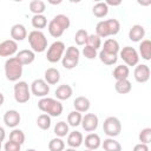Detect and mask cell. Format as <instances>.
Here are the masks:
<instances>
[{
	"mask_svg": "<svg viewBox=\"0 0 151 151\" xmlns=\"http://www.w3.org/2000/svg\"><path fill=\"white\" fill-rule=\"evenodd\" d=\"M38 107L41 112L48 114L50 117H59L63 113V104L54 98H41L38 101Z\"/></svg>",
	"mask_w": 151,
	"mask_h": 151,
	"instance_id": "obj_1",
	"label": "cell"
},
{
	"mask_svg": "<svg viewBox=\"0 0 151 151\" xmlns=\"http://www.w3.org/2000/svg\"><path fill=\"white\" fill-rule=\"evenodd\" d=\"M5 76L9 81H18L22 76V65L15 57H11L5 61Z\"/></svg>",
	"mask_w": 151,
	"mask_h": 151,
	"instance_id": "obj_2",
	"label": "cell"
},
{
	"mask_svg": "<svg viewBox=\"0 0 151 151\" xmlns=\"http://www.w3.org/2000/svg\"><path fill=\"white\" fill-rule=\"evenodd\" d=\"M28 42L33 52L41 53L47 48V38L46 35L38 29H34L28 33Z\"/></svg>",
	"mask_w": 151,
	"mask_h": 151,
	"instance_id": "obj_3",
	"label": "cell"
},
{
	"mask_svg": "<svg viewBox=\"0 0 151 151\" xmlns=\"http://www.w3.org/2000/svg\"><path fill=\"white\" fill-rule=\"evenodd\" d=\"M79 57H80V51L78 50V47L68 46L65 51V54L61 58L63 67H65L66 70L74 68L79 63Z\"/></svg>",
	"mask_w": 151,
	"mask_h": 151,
	"instance_id": "obj_4",
	"label": "cell"
},
{
	"mask_svg": "<svg viewBox=\"0 0 151 151\" xmlns=\"http://www.w3.org/2000/svg\"><path fill=\"white\" fill-rule=\"evenodd\" d=\"M103 130H104V133L110 138L117 137L122 132V123L117 117H112V116L107 117L104 120Z\"/></svg>",
	"mask_w": 151,
	"mask_h": 151,
	"instance_id": "obj_5",
	"label": "cell"
},
{
	"mask_svg": "<svg viewBox=\"0 0 151 151\" xmlns=\"http://www.w3.org/2000/svg\"><path fill=\"white\" fill-rule=\"evenodd\" d=\"M13 91H14V99L19 104H25L31 98V91L26 81H17Z\"/></svg>",
	"mask_w": 151,
	"mask_h": 151,
	"instance_id": "obj_6",
	"label": "cell"
},
{
	"mask_svg": "<svg viewBox=\"0 0 151 151\" xmlns=\"http://www.w3.org/2000/svg\"><path fill=\"white\" fill-rule=\"evenodd\" d=\"M65 44L63 42V41H54L50 47H48V50H47V53H46V59L50 61V63H52V64H54V63H58L61 58H63V55H64V53H65Z\"/></svg>",
	"mask_w": 151,
	"mask_h": 151,
	"instance_id": "obj_7",
	"label": "cell"
},
{
	"mask_svg": "<svg viewBox=\"0 0 151 151\" xmlns=\"http://www.w3.org/2000/svg\"><path fill=\"white\" fill-rule=\"evenodd\" d=\"M119 55L127 67L129 66H136L139 63V54H138L137 50L131 47V46L123 47V50L119 51Z\"/></svg>",
	"mask_w": 151,
	"mask_h": 151,
	"instance_id": "obj_8",
	"label": "cell"
},
{
	"mask_svg": "<svg viewBox=\"0 0 151 151\" xmlns=\"http://www.w3.org/2000/svg\"><path fill=\"white\" fill-rule=\"evenodd\" d=\"M31 92L35 97H46L50 93V85L44 79H35L31 84Z\"/></svg>",
	"mask_w": 151,
	"mask_h": 151,
	"instance_id": "obj_9",
	"label": "cell"
},
{
	"mask_svg": "<svg viewBox=\"0 0 151 151\" xmlns=\"http://www.w3.org/2000/svg\"><path fill=\"white\" fill-rule=\"evenodd\" d=\"M18 52V42L12 40V39H7L4 40L2 42H0V57H12L13 54H15Z\"/></svg>",
	"mask_w": 151,
	"mask_h": 151,
	"instance_id": "obj_10",
	"label": "cell"
},
{
	"mask_svg": "<svg viewBox=\"0 0 151 151\" xmlns=\"http://www.w3.org/2000/svg\"><path fill=\"white\" fill-rule=\"evenodd\" d=\"M81 126L86 132H93L99 124V119L94 113H86L81 118Z\"/></svg>",
	"mask_w": 151,
	"mask_h": 151,
	"instance_id": "obj_11",
	"label": "cell"
},
{
	"mask_svg": "<svg viewBox=\"0 0 151 151\" xmlns=\"http://www.w3.org/2000/svg\"><path fill=\"white\" fill-rule=\"evenodd\" d=\"M133 77L136 79V81L143 84L146 83L150 79V67L145 64H138L134 67V72H133Z\"/></svg>",
	"mask_w": 151,
	"mask_h": 151,
	"instance_id": "obj_12",
	"label": "cell"
},
{
	"mask_svg": "<svg viewBox=\"0 0 151 151\" xmlns=\"http://www.w3.org/2000/svg\"><path fill=\"white\" fill-rule=\"evenodd\" d=\"M20 119H21L20 113L17 110H8L4 114V123L6 124V126L12 129H15L19 125Z\"/></svg>",
	"mask_w": 151,
	"mask_h": 151,
	"instance_id": "obj_13",
	"label": "cell"
},
{
	"mask_svg": "<svg viewBox=\"0 0 151 151\" xmlns=\"http://www.w3.org/2000/svg\"><path fill=\"white\" fill-rule=\"evenodd\" d=\"M11 38L14 41H22L27 38V29L21 24H15L11 28Z\"/></svg>",
	"mask_w": 151,
	"mask_h": 151,
	"instance_id": "obj_14",
	"label": "cell"
},
{
	"mask_svg": "<svg viewBox=\"0 0 151 151\" xmlns=\"http://www.w3.org/2000/svg\"><path fill=\"white\" fill-rule=\"evenodd\" d=\"M15 58L19 60V63L24 66V65H29L34 61L35 59V53L32 51V50H21L17 53Z\"/></svg>",
	"mask_w": 151,
	"mask_h": 151,
	"instance_id": "obj_15",
	"label": "cell"
},
{
	"mask_svg": "<svg viewBox=\"0 0 151 151\" xmlns=\"http://www.w3.org/2000/svg\"><path fill=\"white\" fill-rule=\"evenodd\" d=\"M145 35V28L142 25H133L129 31V39L131 41H142Z\"/></svg>",
	"mask_w": 151,
	"mask_h": 151,
	"instance_id": "obj_16",
	"label": "cell"
},
{
	"mask_svg": "<svg viewBox=\"0 0 151 151\" xmlns=\"http://www.w3.org/2000/svg\"><path fill=\"white\" fill-rule=\"evenodd\" d=\"M83 143H85V146H86V149H88V150H92V151L97 150V149H98V147L101 145V140H100V137H99L97 133H93V132L88 133V134L85 137V140H84Z\"/></svg>",
	"mask_w": 151,
	"mask_h": 151,
	"instance_id": "obj_17",
	"label": "cell"
},
{
	"mask_svg": "<svg viewBox=\"0 0 151 151\" xmlns=\"http://www.w3.org/2000/svg\"><path fill=\"white\" fill-rule=\"evenodd\" d=\"M55 93V97L59 99V100H66L68 98H71V96L73 94V90L70 85L67 84H63V85H59L57 87V90L54 91Z\"/></svg>",
	"mask_w": 151,
	"mask_h": 151,
	"instance_id": "obj_18",
	"label": "cell"
},
{
	"mask_svg": "<svg viewBox=\"0 0 151 151\" xmlns=\"http://www.w3.org/2000/svg\"><path fill=\"white\" fill-rule=\"evenodd\" d=\"M73 106H74V110L80 112V113H84V112H87L90 110V106H91V103L90 100L86 98V97H77L74 100H73Z\"/></svg>",
	"mask_w": 151,
	"mask_h": 151,
	"instance_id": "obj_19",
	"label": "cell"
},
{
	"mask_svg": "<svg viewBox=\"0 0 151 151\" xmlns=\"http://www.w3.org/2000/svg\"><path fill=\"white\" fill-rule=\"evenodd\" d=\"M83 142H84V137L79 131H72L67 136V144L70 147L77 149L83 144Z\"/></svg>",
	"mask_w": 151,
	"mask_h": 151,
	"instance_id": "obj_20",
	"label": "cell"
},
{
	"mask_svg": "<svg viewBox=\"0 0 151 151\" xmlns=\"http://www.w3.org/2000/svg\"><path fill=\"white\" fill-rule=\"evenodd\" d=\"M44 77H45L44 80L48 85H55L60 80V72L57 68H54V67H50V68H47L45 71Z\"/></svg>",
	"mask_w": 151,
	"mask_h": 151,
	"instance_id": "obj_21",
	"label": "cell"
},
{
	"mask_svg": "<svg viewBox=\"0 0 151 151\" xmlns=\"http://www.w3.org/2000/svg\"><path fill=\"white\" fill-rule=\"evenodd\" d=\"M101 51L106 52V53H111V54H116L118 55L120 48H119V42L113 39V38H110V39H106L105 42H104V46L101 48Z\"/></svg>",
	"mask_w": 151,
	"mask_h": 151,
	"instance_id": "obj_22",
	"label": "cell"
},
{
	"mask_svg": "<svg viewBox=\"0 0 151 151\" xmlns=\"http://www.w3.org/2000/svg\"><path fill=\"white\" fill-rule=\"evenodd\" d=\"M129 74H130V70L126 65H118L116 66V68L113 70L112 72V76L116 80H124V79H127L129 78Z\"/></svg>",
	"mask_w": 151,
	"mask_h": 151,
	"instance_id": "obj_23",
	"label": "cell"
},
{
	"mask_svg": "<svg viewBox=\"0 0 151 151\" xmlns=\"http://www.w3.org/2000/svg\"><path fill=\"white\" fill-rule=\"evenodd\" d=\"M139 54L144 60L151 59V41L149 39H144L139 44Z\"/></svg>",
	"mask_w": 151,
	"mask_h": 151,
	"instance_id": "obj_24",
	"label": "cell"
},
{
	"mask_svg": "<svg viewBox=\"0 0 151 151\" xmlns=\"http://www.w3.org/2000/svg\"><path fill=\"white\" fill-rule=\"evenodd\" d=\"M92 13H93V15L97 17V18H104V17H106L107 13H109V6H107L105 2H103V1L97 2V4L92 7Z\"/></svg>",
	"mask_w": 151,
	"mask_h": 151,
	"instance_id": "obj_25",
	"label": "cell"
},
{
	"mask_svg": "<svg viewBox=\"0 0 151 151\" xmlns=\"http://www.w3.org/2000/svg\"><path fill=\"white\" fill-rule=\"evenodd\" d=\"M114 90L119 93V94H126L132 90V85L129 81V79H124V80H117L114 84Z\"/></svg>",
	"mask_w": 151,
	"mask_h": 151,
	"instance_id": "obj_26",
	"label": "cell"
},
{
	"mask_svg": "<svg viewBox=\"0 0 151 151\" xmlns=\"http://www.w3.org/2000/svg\"><path fill=\"white\" fill-rule=\"evenodd\" d=\"M103 149L104 151H122V145L119 142H117L113 138H106L103 142Z\"/></svg>",
	"mask_w": 151,
	"mask_h": 151,
	"instance_id": "obj_27",
	"label": "cell"
},
{
	"mask_svg": "<svg viewBox=\"0 0 151 151\" xmlns=\"http://www.w3.org/2000/svg\"><path fill=\"white\" fill-rule=\"evenodd\" d=\"M45 9H46V5H45V2L41 1V0H32V1L29 2V11H31L34 15H37V14H42V13L45 12Z\"/></svg>",
	"mask_w": 151,
	"mask_h": 151,
	"instance_id": "obj_28",
	"label": "cell"
},
{
	"mask_svg": "<svg viewBox=\"0 0 151 151\" xmlns=\"http://www.w3.org/2000/svg\"><path fill=\"white\" fill-rule=\"evenodd\" d=\"M98 57H99L100 61H101L103 64L107 65V66H111V65L116 64L117 60H118V55L111 54V53H106V52H104V51H100Z\"/></svg>",
	"mask_w": 151,
	"mask_h": 151,
	"instance_id": "obj_29",
	"label": "cell"
},
{
	"mask_svg": "<svg viewBox=\"0 0 151 151\" xmlns=\"http://www.w3.org/2000/svg\"><path fill=\"white\" fill-rule=\"evenodd\" d=\"M32 26L34 28H38L41 29V28H45L47 26V19L44 14H37V15H33L32 17Z\"/></svg>",
	"mask_w": 151,
	"mask_h": 151,
	"instance_id": "obj_30",
	"label": "cell"
},
{
	"mask_svg": "<svg viewBox=\"0 0 151 151\" xmlns=\"http://www.w3.org/2000/svg\"><path fill=\"white\" fill-rule=\"evenodd\" d=\"M48 33L52 35V37H54V38H59V37H61L63 35V33L65 32L64 29H63V27L61 26H59L53 19L48 22Z\"/></svg>",
	"mask_w": 151,
	"mask_h": 151,
	"instance_id": "obj_31",
	"label": "cell"
},
{
	"mask_svg": "<svg viewBox=\"0 0 151 151\" xmlns=\"http://www.w3.org/2000/svg\"><path fill=\"white\" fill-rule=\"evenodd\" d=\"M25 133L24 131L19 130V129H13L12 132L9 133V140L19 144V145H22L25 143Z\"/></svg>",
	"mask_w": 151,
	"mask_h": 151,
	"instance_id": "obj_32",
	"label": "cell"
},
{
	"mask_svg": "<svg viewBox=\"0 0 151 151\" xmlns=\"http://www.w3.org/2000/svg\"><path fill=\"white\" fill-rule=\"evenodd\" d=\"M81 118H83L81 113L74 110V111H71V112L68 113V116H67V123H68L70 126L76 127V126L80 125V123H81Z\"/></svg>",
	"mask_w": 151,
	"mask_h": 151,
	"instance_id": "obj_33",
	"label": "cell"
},
{
	"mask_svg": "<svg viewBox=\"0 0 151 151\" xmlns=\"http://www.w3.org/2000/svg\"><path fill=\"white\" fill-rule=\"evenodd\" d=\"M105 21H106L109 35H116L120 31V22L117 19H107Z\"/></svg>",
	"mask_w": 151,
	"mask_h": 151,
	"instance_id": "obj_34",
	"label": "cell"
},
{
	"mask_svg": "<svg viewBox=\"0 0 151 151\" xmlns=\"http://www.w3.org/2000/svg\"><path fill=\"white\" fill-rule=\"evenodd\" d=\"M48 150L50 151H64L65 150V142L59 137L53 138L48 143Z\"/></svg>",
	"mask_w": 151,
	"mask_h": 151,
	"instance_id": "obj_35",
	"label": "cell"
},
{
	"mask_svg": "<svg viewBox=\"0 0 151 151\" xmlns=\"http://www.w3.org/2000/svg\"><path fill=\"white\" fill-rule=\"evenodd\" d=\"M54 133L59 138L65 137L66 134H68V124L66 122H63V120L57 123L55 126H54Z\"/></svg>",
	"mask_w": 151,
	"mask_h": 151,
	"instance_id": "obj_36",
	"label": "cell"
},
{
	"mask_svg": "<svg viewBox=\"0 0 151 151\" xmlns=\"http://www.w3.org/2000/svg\"><path fill=\"white\" fill-rule=\"evenodd\" d=\"M51 117L46 113H42L40 114L38 118H37V125L41 129V130H48L51 127Z\"/></svg>",
	"mask_w": 151,
	"mask_h": 151,
	"instance_id": "obj_37",
	"label": "cell"
},
{
	"mask_svg": "<svg viewBox=\"0 0 151 151\" xmlns=\"http://www.w3.org/2000/svg\"><path fill=\"white\" fill-rule=\"evenodd\" d=\"M87 37H88V33L86 29L84 28H80L76 32V35H74V41L77 45L79 46H83L86 44V40H87Z\"/></svg>",
	"mask_w": 151,
	"mask_h": 151,
	"instance_id": "obj_38",
	"label": "cell"
},
{
	"mask_svg": "<svg viewBox=\"0 0 151 151\" xmlns=\"http://www.w3.org/2000/svg\"><path fill=\"white\" fill-rule=\"evenodd\" d=\"M53 20H54L59 26H61L64 31H66V29L70 27V25H71L70 18H68L67 15H65V14H57V15L53 18Z\"/></svg>",
	"mask_w": 151,
	"mask_h": 151,
	"instance_id": "obj_39",
	"label": "cell"
},
{
	"mask_svg": "<svg viewBox=\"0 0 151 151\" xmlns=\"http://www.w3.org/2000/svg\"><path fill=\"white\" fill-rule=\"evenodd\" d=\"M86 46H90L94 50H98L101 46V39L97 34H88L87 40H86Z\"/></svg>",
	"mask_w": 151,
	"mask_h": 151,
	"instance_id": "obj_40",
	"label": "cell"
},
{
	"mask_svg": "<svg viewBox=\"0 0 151 151\" xmlns=\"http://www.w3.org/2000/svg\"><path fill=\"white\" fill-rule=\"evenodd\" d=\"M96 34L101 39V38H106L109 37V31H107V26H106V21L101 20L97 24L96 26Z\"/></svg>",
	"mask_w": 151,
	"mask_h": 151,
	"instance_id": "obj_41",
	"label": "cell"
},
{
	"mask_svg": "<svg viewBox=\"0 0 151 151\" xmlns=\"http://www.w3.org/2000/svg\"><path fill=\"white\" fill-rule=\"evenodd\" d=\"M139 142L143 144H149L151 140V129L150 127H145L139 132Z\"/></svg>",
	"mask_w": 151,
	"mask_h": 151,
	"instance_id": "obj_42",
	"label": "cell"
},
{
	"mask_svg": "<svg viewBox=\"0 0 151 151\" xmlns=\"http://www.w3.org/2000/svg\"><path fill=\"white\" fill-rule=\"evenodd\" d=\"M81 53H83V55H84L85 58H87V59H94V58L97 57V50H94V48H92V47H90V46H86V45H85V47L83 48Z\"/></svg>",
	"mask_w": 151,
	"mask_h": 151,
	"instance_id": "obj_43",
	"label": "cell"
},
{
	"mask_svg": "<svg viewBox=\"0 0 151 151\" xmlns=\"http://www.w3.org/2000/svg\"><path fill=\"white\" fill-rule=\"evenodd\" d=\"M4 147H5V151H20L21 145L17 144V143H14L12 140H8V142H6Z\"/></svg>",
	"mask_w": 151,
	"mask_h": 151,
	"instance_id": "obj_44",
	"label": "cell"
},
{
	"mask_svg": "<svg viewBox=\"0 0 151 151\" xmlns=\"http://www.w3.org/2000/svg\"><path fill=\"white\" fill-rule=\"evenodd\" d=\"M132 151H149V146H147V144L139 143V144H136L133 146V150Z\"/></svg>",
	"mask_w": 151,
	"mask_h": 151,
	"instance_id": "obj_45",
	"label": "cell"
},
{
	"mask_svg": "<svg viewBox=\"0 0 151 151\" xmlns=\"http://www.w3.org/2000/svg\"><path fill=\"white\" fill-rule=\"evenodd\" d=\"M105 4L109 6H119L120 4H122V1H111V0H107V1H105Z\"/></svg>",
	"mask_w": 151,
	"mask_h": 151,
	"instance_id": "obj_46",
	"label": "cell"
},
{
	"mask_svg": "<svg viewBox=\"0 0 151 151\" xmlns=\"http://www.w3.org/2000/svg\"><path fill=\"white\" fill-rule=\"evenodd\" d=\"M6 138V132H5V129L0 126V142H4V139Z\"/></svg>",
	"mask_w": 151,
	"mask_h": 151,
	"instance_id": "obj_47",
	"label": "cell"
},
{
	"mask_svg": "<svg viewBox=\"0 0 151 151\" xmlns=\"http://www.w3.org/2000/svg\"><path fill=\"white\" fill-rule=\"evenodd\" d=\"M4 101H5V97H4V94L0 92V106L4 104Z\"/></svg>",
	"mask_w": 151,
	"mask_h": 151,
	"instance_id": "obj_48",
	"label": "cell"
},
{
	"mask_svg": "<svg viewBox=\"0 0 151 151\" xmlns=\"http://www.w3.org/2000/svg\"><path fill=\"white\" fill-rule=\"evenodd\" d=\"M64 151H77V150L73 149V147H68V149H66V150H64Z\"/></svg>",
	"mask_w": 151,
	"mask_h": 151,
	"instance_id": "obj_49",
	"label": "cell"
},
{
	"mask_svg": "<svg viewBox=\"0 0 151 151\" xmlns=\"http://www.w3.org/2000/svg\"><path fill=\"white\" fill-rule=\"evenodd\" d=\"M26 151H37V150H35V149H27Z\"/></svg>",
	"mask_w": 151,
	"mask_h": 151,
	"instance_id": "obj_50",
	"label": "cell"
},
{
	"mask_svg": "<svg viewBox=\"0 0 151 151\" xmlns=\"http://www.w3.org/2000/svg\"><path fill=\"white\" fill-rule=\"evenodd\" d=\"M85 151H92V150H88V149H86V150H85Z\"/></svg>",
	"mask_w": 151,
	"mask_h": 151,
	"instance_id": "obj_51",
	"label": "cell"
},
{
	"mask_svg": "<svg viewBox=\"0 0 151 151\" xmlns=\"http://www.w3.org/2000/svg\"><path fill=\"white\" fill-rule=\"evenodd\" d=\"M0 150H1V142H0Z\"/></svg>",
	"mask_w": 151,
	"mask_h": 151,
	"instance_id": "obj_52",
	"label": "cell"
}]
</instances>
